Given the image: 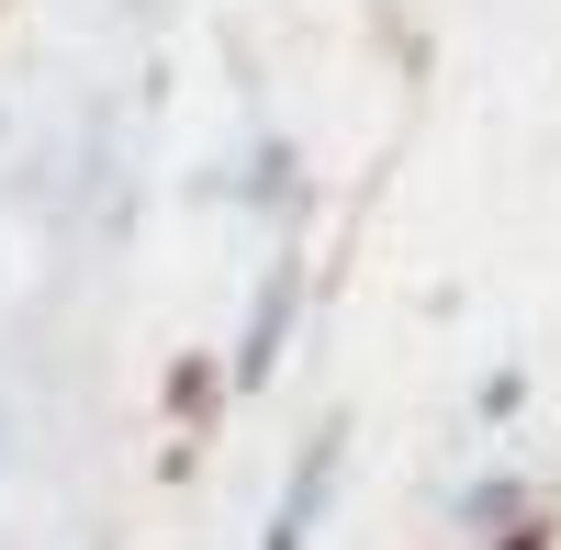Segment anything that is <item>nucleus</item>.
<instances>
[{"instance_id":"obj_8","label":"nucleus","mask_w":561,"mask_h":550,"mask_svg":"<svg viewBox=\"0 0 561 550\" xmlns=\"http://www.w3.org/2000/svg\"><path fill=\"white\" fill-rule=\"evenodd\" d=\"M90 550H113V539H90Z\"/></svg>"},{"instance_id":"obj_7","label":"nucleus","mask_w":561,"mask_h":550,"mask_svg":"<svg viewBox=\"0 0 561 550\" xmlns=\"http://www.w3.org/2000/svg\"><path fill=\"white\" fill-rule=\"evenodd\" d=\"M0 449H12V416H0Z\"/></svg>"},{"instance_id":"obj_5","label":"nucleus","mask_w":561,"mask_h":550,"mask_svg":"<svg viewBox=\"0 0 561 550\" xmlns=\"http://www.w3.org/2000/svg\"><path fill=\"white\" fill-rule=\"evenodd\" d=\"M158 404H169V472H192V438L225 416V359L214 348H180L169 382H158Z\"/></svg>"},{"instance_id":"obj_4","label":"nucleus","mask_w":561,"mask_h":550,"mask_svg":"<svg viewBox=\"0 0 561 550\" xmlns=\"http://www.w3.org/2000/svg\"><path fill=\"white\" fill-rule=\"evenodd\" d=\"M225 203H237V214H270V225H293V214H304V147H293L280 124H259V135H248V158L225 169Z\"/></svg>"},{"instance_id":"obj_3","label":"nucleus","mask_w":561,"mask_h":550,"mask_svg":"<svg viewBox=\"0 0 561 550\" xmlns=\"http://www.w3.org/2000/svg\"><path fill=\"white\" fill-rule=\"evenodd\" d=\"M337 483H348V416H314V438L293 449V472H280V494H270L259 550H314L325 506H337Z\"/></svg>"},{"instance_id":"obj_1","label":"nucleus","mask_w":561,"mask_h":550,"mask_svg":"<svg viewBox=\"0 0 561 550\" xmlns=\"http://www.w3.org/2000/svg\"><path fill=\"white\" fill-rule=\"evenodd\" d=\"M304 293H314V259L280 248V259L259 270V293H248V326H237V359H225V393H270V382H280V359H293V337H304Z\"/></svg>"},{"instance_id":"obj_2","label":"nucleus","mask_w":561,"mask_h":550,"mask_svg":"<svg viewBox=\"0 0 561 550\" xmlns=\"http://www.w3.org/2000/svg\"><path fill=\"white\" fill-rule=\"evenodd\" d=\"M449 528L472 539V550H550L561 539V517H550V483H528V472H472V483H449Z\"/></svg>"},{"instance_id":"obj_6","label":"nucleus","mask_w":561,"mask_h":550,"mask_svg":"<svg viewBox=\"0 0 561 550\" xmlns=\"http://www.w3.org/2000/svg\"><path fill=\"white\" fill-rule=\"evenodd\" d=\"M472 416H483V427H517V416H528V371H483V382H472Z\"/></svg>"}]
</instances>
